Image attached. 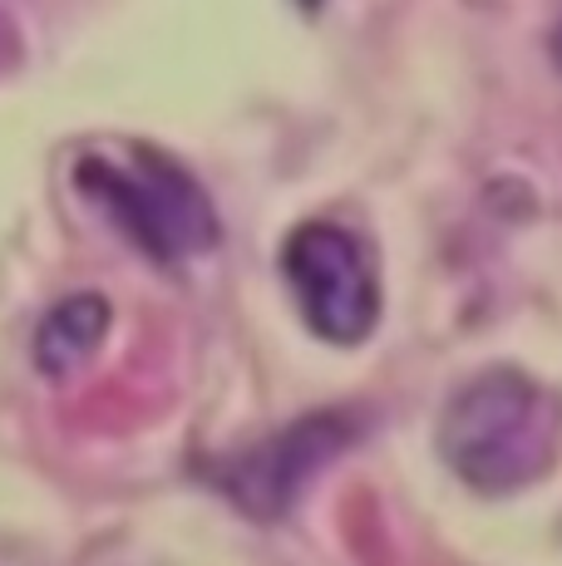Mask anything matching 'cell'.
Wrapping results in <instances>:
<instances>
[{
    "label": "cell",
    "instance_id": "obj_6",
    "mask_svg": "<svg viewBox=\"0 0 562 566\" xmlns=\"http://www.w3.org/2000/svg\"><path fill=\"white\" fill-rule=\"evenodd\" d=\"M301 10H306V15H321V6H326V0H296Z\"/></svg>",
    "mask_w": 562,
    "mask_h": 566
},
{
    "label": "cell",
    "instance_id": "obj_1",
    "mask_svg": "<svg viewBox=\"0 0 562 566\" xmlns=\"http://www.w3.org/2000/svg\"><path fill=\"white\" fill-rule=\"evenodd\" d=\"M562 449V399L523 369H483L449 399L439 453L473 493H518L548 478Z\"/></svg>",
    "mask_w": 562,
    "mask_h": 566
},
{
    "label": "cell",
    "instance_id": "obj_5",
    "mask_svg": "<svg viewBox=\"0 0 562 566\" xmlns=\"http://www.w3.org/2000/svg\"><path fill=\"white\" fill-rule=\"evenodd\" d=\"M104 331H110V301L94 296V291H80V296L60 301V306L40 321L35 365L45 369L50 379L74 375V369L104 345Z\"/></svg>",
    "mask_w": 562,
    "mask_h": 566
},
{
    "label": "cell",
    "instance_id": "obj_4",
    "mask_svg": "<svg viewBox=\"0 0 562 566\" xmlns=\"http://www.w3.org/2000/svg\"><path fill=\"white\" fill-rule=\"evenodd\" d=\"M355 439V419L341 409H316L301 423L272 433L267 443L237 453L218 468L222 493L242 507L247 517L272 522L301 497V488L321 473L331 459H341L345 443Z\"/></svg>",
    "mask_w": 562,
    "mask_h": 566
},
{
    "label": "cell",
    "instance_id": "obj_3",
    "mask_svg": "<svg viewBox=\"0 0 562 566\" xmlns=\"http://www.w3.org/2000/svg\"><path fill=\"white\" fill-rule=\"evenodd\" d=\"M281 276L301 321L326 345H361L381 321V281L371 256L336 222H301L281 247Z\"/></svg>",
    "mask_w": 562,
    "mask_h": 566
},
{
    "label": "cell",
    "instance_id": "obj_2",
    "mask_svg": "<svg viewBox=\"0 0 562 566\" xmlns=\"http://www.w3.org/2000/svg\"><path fill=\"white\" fill-rule=\"evenodd\" d=\"M74 188L158 266L208 256L222 222L208 188L154 144H104L74 158Z\"/></svg>",
    "mask_w": 562,
    "mask_h": 566
}]
</instances>
